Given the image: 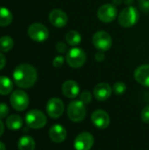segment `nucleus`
Here are the masks:
<instances>
[{
    "mask_svg": "<svg viewBox=\"0 0 149 150\" xmlns=\"http://www.w3.org/2000/svg\"><path fill=\"white\" fill-rule=\"evenodd\" d=\"M6 126L11 131H17L23 126V120L19 115L12 114L6 120Z\"/></svg>",
    "mask_w": 149,
    "mask_h": 150,
    "instance_id": "a211bd4d",
    "label": "nucleus"
},
{
    "mask_svg": "<svg viewBox=\"0 0 149 150\" xmlns=\"http://www.w3.org/2000/svg\"><path fill=\"white\" fill-rule=\"evenodd\" d=\"M25 123L26 125L32 129H40L44 127L47 124L46 115L40 110H31L25 114Z\"/></svg>",
    "mask_w": 149,
    "mask_h": 150,
    "instance_id": "20e7f679",
    "label": "nucleus"
},
{
    "mask_svg": "<svg viewBox=\"0 0 149 150\" xmlns=\"http://www.w3.org/2000/svg\"><path fill=\"white\" fill-rule=\"evenodd\" d=\"M11 11L3 6H0V26H7L12 21Z\"/></svg>",
    "mask_w": 149,
    "mask_h": 150,
    "instance_id": "4be33fe9",
    "label": "nucleus"
},
{
    "mask_svg": "<svg viewBox=\"0 0 149 150\" xmlns=\"http://www.w3.org/2000/svg\"><path fill=\"white\" fill-rule=\"evenodd\" d=\"M91 99H92V95L90 91H85L81 93L80 95V101H82L84 105H88L91 102Z\"/></svg>",
    "mask_w": 149,
    "mask_h": 150,
    "instance_id": "393cba45",
    "label": "nucleus"
},
{
    "mask_svg": "<svg viewBox=\"0 0 149 150\" xmlns=\"http://www.w3.org/2000/svg\"><path fill=\"white\" fill-rule=\"evenodd\" d=\"M62 94L68 98H76L80 93V86L74 80H68L62 83Z\"/></svg>",
    "mask_w": 149,
    "mask_h": 150,
    "instance_id": "2eb2a0df",
    "label": "nucleus"
},
{
    "mask_svg": "<svg viewBox=\"0 0 149 150\" xmlns=\"http://www.w3.org/2000/svg\"><path fill=\"white\" fill-rule=\"evenodd\" d=\"M118 16L117 7L113 4H105L97 10V18L103 23H111Z\"/></svg>",
    "mask_w": 149,
    "mask_h": 150,
    "instance_id": "1a4fd4ad",
    "label": "nucleus"
},
{
    "mask_svg": "<svg viewBox=\"0 0 149 150\" xmlns=\"http://www.w3.org/2000/svg\"><path fill=\"white\" fill-rule=\"evenodd\" d=\"M10 109L8 105L4 103H0V120L4 119L8 116Z\"/></svg>",
    "mask_w": 149,
    "mask_h": 150,
    "instance_id": "a878e982",
    "label": "nucleus"
},
{
    "mask_svg": "<svg viewBox=\"0 0 149 150\" xmlns=\"http://www.w3.org/2000/svg\"><path fill=\"white\" fill-rule=\"evenodd\" d=\"M112 91L116 95H122L126 91V85L123 82H117L113 84Z\"/></svg>",
    "mask_w": 149,
    "mask_h": 150,
    "instance_id": "b1692460",
    "label": "nucleus"
},
{
    "mask_svg": "<svg viewBox=\"0 0 149 150\" xmlns=\"http://www.w3.org/2000/svg\"><path fill=\"white\" fill-rule=\"evenodd\" d=\"M94 144L93 135L88 132H83L79 134L74 142L76 150H90Z\"/></svg>",
    "mask_w": 149,
    "mask_h": 150,
    "instance_id": "9b49d317",
    "label": "nucleus"
},
{
    "mask_svg": "<svg viewBox=\"0 0 149 150\" xmlns=\"http://www.w3.org/2000/svg\"><path fill=\"white\" fill-rule=\"evenodd\" d=\"M48 19L54 26L57 28H61L67 25L68 18L67 14L63 11L60 9H54L49 13Z\"/></svg>",
    "mask_w": 149,
    "mask_h": 150,
    "instance_id": "ddd939ff",
    "label": "nucleus"
},
{
    "mask_svg": "<svg viewBox=\"0 0 149 150\" xmlns=\"http://www.w3.org/2000/svg\"><path fill=\"white\" fill-rule=\"evenodd\" d=\"M13 47V40L10 36H3L0 38V51L9 52Z\"/></svg>",
    "mask_w": 149,
    "mask_h": 150,
    "instance_id": "5701e85b",
    "label": "nucleus"
},
{
    "mask_svg": "<svg viewBox=\"0 0 149 150\" xmlns=\"http://www.w3.org/2000/svg\"><path fill=\"white\" fill-rule=\"evenodd\" d=\"M66 62L71 68H81L86 62V54L82 48L73 47L67 52Z\"/></svg>",
    "mask_w": 149,
    "mask_h": 150,
    "instance_id": "39448f33",
    "label": "nucleus"
},
{
    "mask_svg": "<svg viewBox=\"0 0 149 150\" xmlns=\"http://www.w3.org/2000/svg\"><path fill=\"white\" fill-rule=\"evenodd\" d=\"M55 47H56L57 52H58V53H60V54H63V53H66V52H68V47H67V45H66L64 42H62V41L58 42V43L56 44Z\"/></svg>",
    "mask_w": 149,
    "mask_h": 150,
    "instance_id": "c85d7f7f",
    "label": "nucleus"
},
{
    "mask_svg": "<svg viewBox=\"0 0 149 150\" xmlns=\"http://www.w3.org/2000/svg\"><path fill=\"white\" fill-rule=\"evenodd\" d=\"M124 2H125L126 4H127L129 6L130 4H132L133 3V0H124Z\"/></svg>",
    "mask_w": 149,
    "mask_h": 150,
    "instance_id": "72a5a7b5",
    "label": "nucleus"
},
{
    "mask_svg": "<svg viewBox=\"0 0 149 150\" xmlns=\"http://www.w3.org/2000/svg\"><path fill=\"white\" fill-rule=\"evenodd\" d=\"M140 19V12L137 8L129 5L124 8L118 16L119 24L125 27L129 28L137 24Z\"/></svg>",
    "mask_w": 149,
    "mask_h": 150,
    "instance_id": "f03ea898",
    "label": "nucleus"
},
{
    "mask_svg": "<svg viewBox=\"0 0 149 150\" xmlns=\"http://www.w3.org/2000/svg\"><path fill=\"white\" fill-rule=\"evenodd\" d=\"M18 150H34L35 142L31 136H22L18 142Z\"/></svg>",
    "mask_w": 149,
    "mask_h": 150,
    "instance_id": "6ab92c4d",
    "label": "nucleus"
},
{
    "mask_svg": "<svg viewBox=\"0 0 149 150\" xmlns=\"http://www.w3.org/2000/svg\"><path fill=\"white\" fill-rule=\"evenodd\" d=\"M5 62H6V59H5L4 55L2 53H0V70H2L4 68Z\"/></svg>",
    "mask_w": 149,
    "mask_h": 150,
    "instance_id": "2f4dec72",
    "label": "nucleus"
},
{
    "mask_svg": "<svg viewBox=\"0 0 149 150\" xmlns=\"http://www.w3.org/2000/svg\"><path fill=\"white\" fill-rule=\"evenodd\" d=\"M0 150H6L5 145L2 142H0Z\"/></svg>",
    "mask_w": 149,
    "mask_h": 150,
    "instance_id": "c9c22d12",
    "label": "nucleus"
},
{
    "mask_svg": "<svg viewBox=\"0 0 149 150\" xmlns=\"http://www.w3.org/2000/svg\"><path fill=\"white\" fill-rule=\"evenodd\" d=\"M66 42L73 47H76L77 45H79L82 41V36L81 34L76 31V30H71L69 32L67 33L66 37H65Z\"/></svg>",
    "mask_w": 149,
    "mask_h": 150,
    "instance_id": "412c9836",
    "label": "nucleus"
},
{
    "mask_svg": "<svg viewBox=\"0 0 149 150\" xmlns=\"http://www.w3.org/2000/svg\"><path fill=\"white\" fill-rule=\"evenodd\" d=\"M29 37L36 42H43L47 40L49 36L48 29L40 23L32 24L27 30Z\"/></svg>",
    "mask_w": 149,
    "mask_h": 150,
    "instance_id": "6e6552de",
    "label": "nucleus"
},
{
    "mask_svg": "<svg viewBox=\"0 0 149 150\" xmlns=\"http://www.w3.org/2000/svg\"><path fill=\"white\" fill-rule=\"evenodd\" d=\"M93 125L99 129H105L110 125L109 114L103 110H96L91 115Z\"/></svg>",
    "mask_w": 149,
    "mask_h": 150,
    "instance_id": "f8f14e48",
    "label": "nucleus"
},
{
    "mask_svg": "<svg viewBox=\"0 0 149 150\" xmlns=\"http://www.w3.org/2000/svg\"><path fill=\"white\" fill-rule=\"evenodd\" d=\"M141 118L144 123L149 124V105L145 106L142 109V111L141 112Z\"/></svg>",
    "mask_w": 149,
    "mask_h": 150,
    "instance_id": "bb28decb",
    "label": "nucleus"
},
{
    "mask_svg": "<svg viewBox=\"0 0 149 150\" xmlns=\"http://www.w3.org/2000/svg\"><path fill=\"white\" fill-rule=\"evenodd\" d=\"M63 63H64V58H63V56H61V55L56 56V57L54 59V61H53V65H54V67H55V68H60V67H61V66L63 65Z\"/></svg>",
    "mask_w": 149,
    "mask_h": 150,
    "instance_id": "c756f323",
    "label": "nucleus"
},
{
    "mask_svg": "<svg viewBox=\"0 0 149 150\" xmlns=\"http://www.w3.org/2000/svg\"><path fill=\"white\" fill-rule=\"evenodd\" d=\"M12 76L17 86L23 89H28L33 86L36 83L38 79V73L33 66L23 63L16 67Z\"/></svg>",
    "mask_w": 149,
    "mask_h": 150,
    "instance_id": "f257e3e1",
    "label": "nucleus"
},
{
    "mask_svg": "<svg viewBox=\"0 0 149 150\" xmlns=\"http://www.w3.org/2000/svg\"><path fill=\"white\" fill-rule=\"evenodd\" d=\"M105 54L104 52L102 51H98L96 54H95V60L97 62H102L104 60H105Z\"/></svg>",
    "mask_w": 149,
    "mask_h": 150,
    "instance_id": "7c9ffc66",
    "label": "nucleus"
},
{
    "mask_svg": "<svg viewBox=\"0 0 149 150\" xmlns=\"http://www.w3.org/2000/svg\"><path fill=\"white\" fill-rule=\"evenodd\" d=\"M92 43L98 51L105 52L112 47V39L107 32L98 31L94 33L92 37Z\"/></svg>",
    "mask_w": 149,
    "mask_h": 150,
    "instance_id": "0eeeda50",
    "label": "nucleus"
},
{
    "mask_svg": "<svg viewBox=\"0 0 149 150\" xmlns=\"http://www.w3.org/2000/svg\"><path fill=\"white\" fill-rule=\"evenodd\" d=\"M112 92V88L110 86V84L106 83H100L97 84L93 91L94 97L98 101L107 100L111 97Z\"/></svg>",
    "mask_w": 149,
    "mask_h": 150,
    "instance_id": "4468645a",
    "label": "nucleus"
},
{
    "mask_svg": "<svg viewBox=\"0 0 149 150\" xmlns=\"http://www.w3.org/2000/svg\"><path fill=\"white\" fill-rule=\"evenodd\" d=\"M64 108H65L64 103L62 102L61 99L58 98H50L47 101V106H46L47 112L48 116L52 119L60 118L64 112Z\"/></svg>",
    "mask_w": 149,
    "mask_h": 150,
    "instance_id": "9d476101",
    "label": "nucleus"
},
{
    "mask_svg": "<svg viewBox=\"0 0 149 150\" xmlns=\"http://www.w3.org/2000/svg\"><path fill=\"white\" fill-rule=\"evenodd\" d=\"M138 4H139V7L140 9L145 12V13H148L149 12V0H138Z\"/></svg>",
    "mask_w": 149,
    "mask_h": 150,
    "instance_id": "cd10ccee",
    "label": "nucleus"
},
{
    "mask_svg": "<svg viewBox=\"0 0 149 150\" xmlns=\"http://www.w3.org/2000/svg\"><path fill=\"white\" fill-rule=\"evenodd\" d=\"M10 103L15 111L23 112L29 105V97L25 91L17 90L11 93L10 97Z\"/></svg>",
    "mask_w": 149,
    "mask_h": 150,
    "instance_id": "423d86ee",
    "label": "nucleus"
},
{
    "mask_svg": "<svg viewBox=\"0 0 149 150\" xmlns=\"http://www.w3.org/2000/svg\"><path fill=\"white\" fill-rule=\"evenodd\" d=\"M112 2H113L114 5H115V4H116V5H119V4H121L122 0H112Z\"/></svg>",
    "mask_w": 149,
    "mask_h": 150,
    "instance_id": "f704fd0d",
    "label": "nucleus"
},
{
    "mask_svg": "<svg viewBox=\"0 0 149 150\" xmlns=\"http://www.w3.org/2000/svg\"><path fill=\"white\" fill-rule=\"evenodd\" d=\"M4 132V125L3 121L0 120V137L3 135Z\"/></svg>",
    "mask_w": 149,
    "mask_h": 150,
    "instance_id": "473e14b6",
    "label": "nucleus"
},
{
    "mask_svg": "<svg viewBox=\"0 0 149 150\" xmlns=\"http://www.w3.org/2000/svg\"><path fill=\"white\" fill-rule=\"evenodd\" d=\"M49 137L55 143H61L67 137V131L64 127L61 125H54L49 129Z\"/></svg>",
    "mask_w": 149,
    "mask_h": 150,
    "instance_id": "f3484780",
    "label": "nucleus"
},
{
    "mask_svg": "<svg viewBox=\"0 0 149 150\" xmlns=\"http://www.w3.org/2000/svg\"><path fill=\"white\" fill-rule=\"evenodd\" d=\"M13 90V83L7 76H0V95L5 96Z\"/></svg>",
    "mask_w": 149,
    "mask_h": 150,
    "instance_id": "aec40b11",
    "label": "nucleus"
},
{
    "mask_svg": "<svg viewBox=\"0 0 149 150\" xmlns=\"http://www.w3.org/2000/svg\"><path fill=\"white\" fill-rule=\"evenodd\" d=\"M134 78L140 84L149 87V64L139 66L134 71Z\"/></svg>",
    "mask_w": 149,
    "mask_h": 150,
    "instance_id": "dca6fc26",
    "label": "nucleus"
},
{
    "mask_svg": "<svg viewBox=\"0 0 149 150\" xmlns=\"http://www.w3.org/2000/svg\"><path fill=\"white\" fill-rule=\"evenodd\" d=\"M68 117L73 122H80L86 116L85 105L80 100H74L69 103L67 110Z\"/></svg>",
    "mask_w": 149,
    "mask_h": 150,
    "instance_id": "7ed1b4c3",
    "label": "nucleus"
}]
</instances>
